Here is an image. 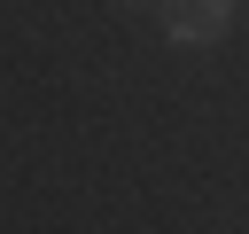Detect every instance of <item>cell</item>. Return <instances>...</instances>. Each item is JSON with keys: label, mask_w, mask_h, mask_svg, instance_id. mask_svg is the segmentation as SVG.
Here are the masks:
<instances>
[{"label": "cell", "mask_w": 249, "mask_h": 234, "mask_svg": "<svg viewBox=\"0 0 249 234\" xmlns=\"http://www.w3.org/2000/svg\"><path fill=\"white\" fill-rule=\"evenodd\" d=\"M171 39H218L226 31V0H163Z\"/></svg>", "instance_id": "6da1fadb"}]
</instances>
